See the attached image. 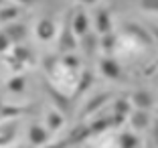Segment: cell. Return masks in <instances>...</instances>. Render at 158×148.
<instances>
[{"instance_id": "cell-1", "label": "cell", "mask_w": 158, "mask_h": 148, "mask_svg": "<svg viewBox=\"0 0 158 148\" xmlns=\"http://www.w3.org/2000/svg\"><path fill=\"white\" fill-rule=\"evenodd\" d=\"M77 35L73 32V27H71V19H67L65 27H63V32L59 35V51L63 55H69L71 51H75L77 47Z\"/></svg>"}, {"instance_id": "cell-2", "label": "cell", "mask_w": 158, "mask_h": 148, "mask_svg": "<svg viewBox=\"0 0 158 148\" xmlns=\"http://www.w3.org/2000/svg\"><path fill=\"white\" fill-rule=\"evenodd\" d=\"M99 71H102L103 77L114 79V81H118L122 77V65L116 59H112V57H106V59L99 61Z\"/></svg>"}, {"instance_id": "cell-3", "label": "cell", "mask_w": 158, "mask_h": 148, "mask_svg": "<svg viewBox=\"0 0 158 148\" xmlns=\"http://www.w3.org/2000/svg\"><path fill=\"white\" fill-rule=\"evenodd\" d=\"M16 132H19V124L14 120L0 124V148H8L16 140Z\"/></svg>"}, {"instance_id": "cell-4", "label": "cell", "mask_w": 158, "mask_h": 148, "mask_svg": "<svg viewBox=\"0 0 158 148\" xmlns=\"http://www.w3.org/2000/svg\"><path fill=\"white\" fill-rule=\"evenodd\" d=\"M2 32L10 39L12 45H20V43L27 39V27H24L23 23H8Z\"/></svg>"}, {"instance_id": "cell-5", "label": "cell", "mask_w": 158, "mask_h": 148, "mask_svg": "<svg viewBox=\"0 0 158 148\" xmlns=\"http://www.w3.org/2000/svg\"><path fill=\"white\" fill-rule=\"evenodd\" d=\"M35 32H37V37L41 39V41H53V39L57 37V24L49 19H43V20L37 23Z\"/></svg>"}, {"instance_id": "cell-6", "label": "cell", "mask_w": 158, "mask_h": 148, "mask_svg": "<svg viewBox=\"0 0 158 148\" xmlns=\"http://www.w3.org/2000/svg\"><path fill=\"white\" fill-rule=\"evenodd\" d=\"M132 114L130 110V102L128 99H118L114 104V114H112V126H120L124 124V120Z\"/></svg>"}, {"instance_id": "cell-7", "label": "cell", "mask_w": 158, "mask_h": 148, "mask_svg": "<svg viewBox=\"0 0 158 148\" xmlns=\"http://www.w3.org/2000/svg\"><path fill=\"white\" fill-rule=\"evenodd\" d=\"M152 104H154V97L148 89H136V91L132 93V106H134L136 110H146L148 112V108H152Z\"/></svg>"}, {"instance_id": "cell-8", "label": "cell", "mask_w": 158, "mask_h": 148, "mask_svg": "<svg viewBox=\"0 0 158 148\" xmlns=\"http://www.w3.org/2000/svg\"><path fill=\"white\" fill-rule=\"evenodd\" d=\"M71 27H73V32L77 35V37H85L89 31V19H87V14L83 12V10H79L71 16Z\"/></svg>"}, {"instance_id": "cell-9", "label": "cell", "mask_w": 158, "mask_h": 148, "mask_svg": "<svg viewBox=\"0 0 158 148\" xmlns=\"http://www.w3.org/2000/svg\"><path fill=\"white\" fill-rule=\"evenodd\" d=\"M126 31H128V35H132L136 41L142 43V45H152V41H154L148 28L140 27V24H136V23H128L126 24Z\"/></svg>"}, {"instance_id": "cell-10", "label": "cell", "mask_w": 158, "mask_h": 148, "mask_svg": "<svg viewBox=\"0 0 158 148\" xmlns=\"http://www.w3.org/2000/svg\"><path fill=\"white\" fill-rule=\"evenodd\" d=\"M95 28H98L99 35H110L112 32V14L107 8H99L95 14Z\"/></svg>"}, {"instance_id": "cell-11", "label": "cell", "mask_w": 158, "mask_h": 148, "mask_svg": "<svg viewBox=\"0 0 158 148\" xmlns=\"http://www.w3.org/2000/svg\"><path fill=\"white\" fill-rule=\"evenodd\" d=\"M47 140H49V132H47L43 126L39 124H33L31 128H28V142L33 144V146H45Z\"/></svg>"}, {"instance_id": "cell-12", "label": "cell", "mask_w": 158, "mask_h": 148, "mask_svg": "<svg viewBox=\"0 0 158 148\" xmlns=\"http://www.w3.org/2000/svg\"><path fill=\"white\" fill-rule=\"evenodd\" d=\"M45 85H47V91H49V95L53 97V102L59 106V110L63 112V114H69V112H71V99H69V97L63 95L61 91H57V89L53 87L51 83H45Z\"/></svg>"}, {"instance_id": "cell-13", "label": "cell", "mask_w": 158, "mask_h": 148, "mask_svg": "<svg viewBox=\"0 0 158 148\" xmlns=\"http://www.w3.org/2000/svg\"><path fill=\"white\" fill-rule=\"evenodd\" d=\"M95 81V75H93L91 69H81V73L77 75V83H75V93H83L87 91L89 87Z\"/></svg>"}, {"instance_id": "cell-14", "label": "cell", "mask_w": 158, "mask_h": 148, "mask_svg": "<svg viewBox=\"0 0 158 148\" xmlns=\"http://www.w3.org/2000/svg\"><path fill=\"white\" fill-rule=\"evenodd\" d=\"M110 99V93H106V91H102V93H98V95H93L91 99H89L87 104H85V110L81 112V116H89V114H93V112H98L99 108L103 106V104Z\"/></svg>"}, {"instance_id": "cell-15", "label": "cell", "mask_w": 158, "mask_h": 148, "mask_svg": "<svg viewBox=\"0 0 158 148\" xmlns=\"http://www.w3.org/2000/svg\"><path fill=\"white\" fill-rule=\"evenodd\" d=\"M87 136H91V132H89V126H87V124H77L73 130H71V134L67 136V142H69V144L83 142Z\"/></svg>"}, {"instance_id": "cell-16", "label": "cell", "mask_w": 158, "mask_h": 148, "mask_svg": "<svg viewBox=\"0 0 158 148\" xmlns=\"http://www.w3.org/2000/svg\"><path fill=\"white\" fill-rule=\"evenodd\" d=\"M150 122V116L146 110H134L130 114V124L134 126V130H144Z\"/></svg>"}, {"instance_id": "cell-17", "label": "cell", "mask_w": 158, "mask_h": 148, "mask_svg": "<svg viewBox=\"0 0 158 148\" xmlns=\"http://www.w3.org/2000/svg\"><path fill=\"white\" fill-rule=\"evenodd\" d=\"M63 124H65V118H63V114H59L57 110H53V112H49V114H47V126H49V130H51V132L59 130Z\"/></svg>"}, {"instance_id": "cell-18", "label": "cell", "mask_w": 158, "mask_h": 148, "mask_svg": "<svg viewBox=\"0 0 158 148\" xmlns=\"http://www.w3.org/2000/svg\"><path fill=\"white\" fill-rule=\"evenodd\" d=\"M6 87H8V91H12V93L24 91V87H27V77H24V75H14V77L8 79Z\"/></svg>"}, {"instance_id": "cell-19", "label": "cell", "mask_w": 158, "mask_h": 148, "mask_svg": "<svg viewBox=\"0 0 158 148\" xmlns=\"http://www.w3.org/2000/svg\"><path fill=\"white\" fill-rule=\"evenodd\" d=\"M12 55L16 57V59H19L23 65H27V63H33V53L28 51L27 47H23V45H14V49H12Z\"/></svg>"}, {"instance_id": "cell-20", "label": "cell", "mask_w": 158, "mask_h": 148, "mask_svg": "<svg viewBox=\"0 0 158 148\" xmlns=\"http://www.w3.org/2000/svg\"><path fill=\"white\" fill-rule=\"evenodd\" d=\"M118 144H120V148H138L140 140L136 134H132V132H124V134L118 138Z\"/></svg>"}, {"instance_id": "cell-21", "label": "cell", "mask_w": 158, "mask_h": 148, "mask_svg": "<svg viewBox=\"0 0 158 148\" xmlns=\"http://www.w3.org/2000/svg\"><path fill=\"white\" fill-rule=\"evenodd\" d=\"M16 16H19V8L16 6H2L0 8V23H4V24L14 23Z\"/></svg>"}, {"instance_id": "cell-22", "label": "cell", "mask_w": 158, "mask_h": 148, "mask_svg": "<svg viewBox=\"0 0 158 148\" xmlns=\"http://www.w3.org/2000/svg\"><path fill=\"white\" fill-rule=\"evenodd\" d=\"M112 124V118H102V120H95L89 124V132L91 134H99V132H103V130L107 128V126Z\"/></svg>"}, {"instance_id": "cell-23", "label": "cell", "mask_w": 158, "mask_h": 148, "mask_svg": "<svg viewBox=\"0 0 158 148\" xmlns=\"http://www.w3.org/2000/svg\"><path fill=\"white\" fill-rule=\"evenodd\" d=\"M61 65L65 67L67 71H77L79 69V57H75V55H65L63 59H61Z\"/></svg>"}, {"instance_id": "cell-24", "label": "cell", "mask_w": 158, "mask_h": 148, "mask_svg": "<svg viewBox=\"0 0 158 148\" xmlns=\"http://www.w3.org/2000/svg\"><path fill=\"white\" fill-rule=\"evenodd\" d=\"M20 114L19 106H2L0 108V120H6V118H16Z\"/></svg>"}, {"instance_id": "cell-25", "label": "cell", "mask_w": 158, "mask_h": 148, "mask_svg": "<svg viewBox=\"0 0 158 148\" xmlns=\"http://www.w3.org/2000/svg\"><path fill=\"white\" fill-rule=\"evenodd\" d=\"M99 47H102L106 53H112L114 47H116V37H114L112 32H110V35H103L102 41H99Z\"/></svg>"}, {"instance_id": "cell-26", "label": "cell", "mask_w": 158, "mask_h": 148, "mask_svg": "<svg viewBox=\"0 0 158 148\" xmlns=\"http://www.w3.org/2000/svg\"><path fill=\"white\" fill-rule=\"evenodd\" d=\"M144 12H158V0H138Z\"/></svg>"}, {"instance_id": "cell-27", "label": "cell", "mask_w": 158, "mask_h": 148, "mask_svg": "<svg viewBox=\"0 0 158 148\" xmlns=\"http://www.w3.org/2000/svg\"><path fill=\"white\" fill-rule=\"evenodd\" d=\"M83 39H85V53L89 55V53L95 51V47H98L95 43H98V39H95V37H89V35H85Z\"/></svg>"}, {"instance_id": "cell-28", "label": "cell", "mask_w": 158, "mask_h": 148, "mask_svg": "<svg viewBox=\"0 0 158 148\" xmlns=\"http://www.w3.org/2000/svg\"><path fill=\"white\" fill-rule=\"evenodd\" d=\"M12 47V43H10V39L6 37L4 32H0V53H6Z\"/></svg>"}, {"instance_id": "cell-29", "label": "cell", "mask_w": 158, "mask_h": 148, "mask_svg": "<svg viewBox=\"0 0 158 148\" xmlns=\"http://www.w3.org/2000/svg\"><path fill=\"white\" fill-rule=\"evenodd\" d=\"M71 144L67 142V138L65 140H61V142H55V144H51V146H43V148H69Z\"/></svg>"}, {"instance_id": "cell-30", "label": "cell", "mask_w": 158, "mask_h": 148, "mask_svg": "<svg viewBox=\"0 0 158 148\" xmlns=\"http://www.w3.org/2000/svg\"><path fill=\"white\" fill-rule=\"evenodd\" d=\"M148 31H150V35H152V39L158 43V24H150Z\"/></svg>"}, {"instance_id": "cell-31", "label": "cell", "mask_w": 158, "mask_h": 148, "mask_svg": "<svg viewBox=\"0 0 158 148\" xmlns=\"http://www.w3.org/2000/svg\"><path fill=\"white\" fill-rule=\"evenodd\" d=\"M152 136H154V142L158 144V118L154 120V126H152Z\"/></svg>"}, {"instance_id": "cell-32", "label": "cell", "mask_w": 158, "mask_h": 148, "mask_svg": "<svg viewBox=\"0 0 158 148\" xmlns=\"http://www.w3.org/2000/svg\"><path fill=\"white\" fill-rule=\"evenodd\" d=\"M79 2H83V4H95L98 0H79Z\"/></svg>"}, {"instance_id": "cell-33", "label": "cell", "mask_w": 158, "mask_h": 148, "mask_svg": "<svg viewBox=\"0 0 158 148\" xmlns=\"http://www.w3.org/2000/svg\"><path fill=\"white\" fill-rule=\"evenodd\" d=\"M19 2H23V4H31L33 0H19Z\"/></svg>"}, {"instance_id": "cell-34", "label": "cell", "mask_w": 158, "mask_h": 148, "mask_svg": "<svg viewBox=\"0 0 158 148\" xmlns=\"http://www.w3.org/2000/svg\"><path fill=\"white\" fill-rule=\"evenodd\" d=\"M2 4H4V0H0V6H2Z\"/></svg>"}, {"instance_id": "cell-35", "label": "cell", "mask_w": 158, "mask_h": 148, "mask_svg": "<svg viewBox=\"0 0 158 148\" xmlns=\"http://www.w3.org/2000/svg\"><path fill=\"white\" fill-rule=\"evenodd\" d=\"M0 108H2V102H0Z\"/></svg>"}, {"instance_id": "cell-36", "label": "cell", "mask_w": 158, "mask_h": 148, "mask_svg": "<svg viewBox=\"0 0 158 148\" xmlns=\"http://www.w3.org/2000/svg\"><path fill=\"white\" fill-rule=\"evenodd\" d=\"M148 148H154V146H148Z\"/></svg>"}]
</instances>
